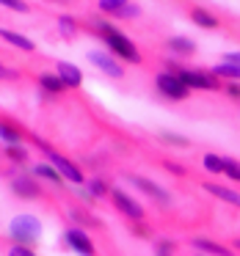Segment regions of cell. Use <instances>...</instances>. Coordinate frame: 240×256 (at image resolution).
I'll return each instance as SVG.
<instances>
[{
	"mask_svg": "<svg viewBox=\"0 0 240 256\" xmlns=\"http://www.w3.org/2000/svg\"><path fill=\"white\" fill-rule=\"evenodd\" d=\"M28 138L34 140V146H36V149H39L42 154H45L47 160H50L53 166H56L58 171H61V176H64V179H69V182H75V184H83V182H86V176H83V168H80L78 162H72L69 157H64L58 149H53V146L47 144V140L36 138V135H28Z\"/></svg>",
	"mask_w": 240,
	"mask_h": 256,
	"instance_id": "obj_1",
	"label": "cell"
},
{
	"mask_svg": "<svg viewBox=\"0 0 240 256\" xmlns=\"http://www.w3.org/2000/svg\"><path fill=\"white\" fill-rule=\"evenodd\" d=\"M9 240L14 245H25V248H36L42 240V223L34 215H17L9 223Z\"/></svg>",
	"mask_w": 240,
	"mask_h": 256,
	"instance_id": "obj_2",
	"label": "cell"
},
{
	"mask_svg": "<svg viewBox=\"0 0 240 256\" xmlns=\"http://www.w3.org/2000/svg\"><path fill=\"white\" fill-rule=\"evenodd\" d=\"M12 176V193L23 201H39L45 198V188L34 174H17V171H6Z\"/></svg>",
	"mask_w": 240,
	"mask_h": 256,
	"instance_id": "obj_3",
	"label": "cell"
},
{
	"mask_svg": "<svg viewBox=\"0 0 240 256\" xmlns=\"http://www.w3.org/2000/svg\"><path fill=\"white\" fill-rule=\"evenodd\" d=\"M155 88L160 91L166 100H174V102H182V100H188V96H190V88L182 83V78H179V74L166 72V69L155 74Z\"/></svg>",
	"mask_w": 240,
	"mask_h": 256,
	"instance_id": "obj_4",
	"label": "cell"
},
{
	"mask_svg": "<svg viewBox=\"0 0 240 256\" xmlns=\"http://www.w3.org/2000/svg\"><path fill=\"white\" fill-rule=\"evenodd\" d=\"M102 42H105L108 50H111L116 58H122V61H127V64H141V52H138V47H135L124 34L113 30V34L102 36Z\"/></svg>",
	"mask_w": 240,
	"mask_h": 256,
	"instance_id": "obj_5",
	"label": "cell"
},
{
	"mask_svg": "<svg viewBox=\"0 0 240 256\" xmlns=\"http://www.w3.org/2000/svg\"><path fill=\"white\" fill-rule=\"evenodd\" d=\"M182 83L188 88H199V91H221L223 83L212 74V69H182L179 72Z\"/></svg>",
	"mask_w": 240,
	"mask_h": 256,
	"instance_id": "obj_6",
	"label": "cell"
},
{
	"mask_svg": "<svg viewBox=\"0 0 240 256\" xmlns=\"http://www.w3.org/2000/svg\"><path fill=\"white\" fill-rule=\"evenodd\" d=\"M108 198H111V204L116 206V210L122 212V215L127 218L130 223H133V220H144V218H146V210H144V206H141L138 201L133 198V196H127V193H124V190L113 188Z\"/></svg>",
	"mask_w": 240,
	"mask_h": 256,
	"instance_id": "obj_7",
	"label": "cell"
},
{
	"mask_svg": "<svg viewBox=\"0 0 240 256\" xmlns=\"http://www.w3.org/2000/svg\"><path fill=\"white\" fill-rule=\"evenodd\" d=\"M124 179H127L130 184H135L141 193H146L152 201H155V204H160V206H168V204H171V196H168V190H163L160 184L152 182V179L138 176V174H124Z\"/></svg>",
	"mask_w": 240,
	"mask_h": 256,
	"instance_id": "obj_8",
	"label": "cell"
},
{
	"mask_svg": "<svg viewBox=\"0 0 240 256\" xmlns=\"http://www.w3.org/2000/svg\"><path fill=\"white\" fill-rule=\"evenodd\" d=\"M64 240H67V245L75 250V254H80V256H97V248H94V242H91V237L86 234V228L69 226L67 234H64Z\"/></svg>",
	"mask_w": 240,
	"mask_h": 256,
	"instance_id": "obj_9",
	"label": "cell"
},
{
	"mask_svg": "<svg viewBox=\"0 0 240 256\" xmlns=\"http://www.w3.org/2000/svg\"><path fill=\"white\" fill-rule=\"evenodd\" d=\"M89 61L94 64L100 72H105L108 78H113V80H122V78H124V66H122V64H119L113 56H105L102 50H91V52H89Z\"/></svg>",
	"mask_w": 240,
	"mask_h": 256,
	"instance_id": "obj_10",
	"label": "cell"
},
{
	"mask_svg": "<svg viewBox=\"0 0 240 256\" xmlns=\"http://www.w3.org/2000/svg\"><path fill=\"white\" fill-rule=\"evenodd\" d=\"M69 215H72V220L78 223L80 228H94V232H102V234H105L102 220H100V218H97L91 210H86V206H72V210H69Z\"/></svg>",
	"mask_w": 240,
	"mask_h": 256,
	"instance_id": "obj_11",
	"label": "cell"
},
{
	"mask_svg": "<svg viewBox=\"0 0 240 256\" xmlns=\"http://www.w3.org/2000/svg\"><path fill=\"white\" fill-rule=\"evenodd\" d=\"M36 83H39V88L45 96H61L64 91H67V83L53 72H42L39 78H36Z\"/></svg>",
	"mask_w": 240,
	"mask_h": 256,
	"instance_id": "obj_12",
	"label": "cell"
},
{
	"mask_svg": "<svg viewBox=\"0 0 240 256\" xmlns=\"http://www.w3.org/2000/svg\"><path fill=\"white\" fill-rule=\"evenodd\" d=\"M56 74L67 83V88H80L83 86V72H80L75 64H67V61H58L56 64Z\"/></svg>",
	"mask_w": 240,
	"mask_h": 256,
	"instance_id": "obj_13",
	"label": "cell"
},
{
	"mask_svg": "<svg viewBox=\"0 0 240 256\" xmlns=\"http://www.w3.org/2000/svg\"><path fill=\"white\" fill-rule=\"evenodd\" d=\"M190 245L199 248L201 254H210V256H234L229 245L215 242V240H207V237H190Z\"/></svg>",
	"mask_w": 240,
	"mask_h": 256,
	"instance_id": "obj_14",
	"label": "cell"
},
{
	"mask_svg": "<svg viewBox=\"0 0 240 256\" xmlns=\"http://www.w3.org/2000/svg\"><path fill=\"white\" fill-rule=\"evenodd\" d=\"M201 188H204L210 196H215V198H221V201H226V204H232V206L240 210V193L237 190L223 188V184H218V182H201Z\"/></svg>",
	"mask_w": 240,
	"mask_h": 256,
	"instance_id": "obj_15",
	"label": "cell"
},
{
	"mask_svg": "<svg viewBox=\"0 0 240 256\" xmlns=\"http://www.w3.org/2000/svg\"><path fill=\"white\" fill-rule=\"evenodd\" d=\"M188 17L193 20V25H199V28H204V30H215V28H221V20H218L212 12L201 8V6H193V8L188 12Z\"/></svg>",
	"mask_w": 240,
	"mask_h": 256,
	"instance_id": "obj_16",
	"label": "cell"
},
{
	"mask_svg": "<svg viewBox=\"0 0 240 256\" xmlns=\"http://www.w3.org/2000/svg\"><path fill=\"white\" fill-rule=\"evenodd\" d=\"M166 50H171V56H177V58L196 56V44L190 39H185V36H171V39H166Z\"/></svg>",
	"mask_w": 240,
	"mask_h": 256,
	"instance_id": "obj_17",
	"label": "cell"
},
{
	"mask_svg": "<svg viewBox=\"0 0 240 256\" xmlns=\"http://www.w3.org/2000/svg\"><path fill=\"white\" fill-rule=\"evenodd\" d=\"M34 176L36 179H45V182L56 184V188H64V176L53 162H36L34 166Z\"/></svg>",
	"mask_w": 240,
	"mask_h": 256,
	"instance_id": "obj_18",
	"label": "cell"
},
{
	"mask_svg": "<svg viewBox=\"0 0 240 256\" xmlns=\"http://www.w3.org/2000/svg\"><path fill=\"white\" fill-rule=\"evenodd\" d=\"M0 39L9 42L12 47H17V50H23V52H34L36 50V44L28 39V36L17 34V30H12V28H0Z\"/></svg>",
	"mask_w": 240,
	"mask_h": 256,
	"instance_id": "obj_19",
	"label": "cell"
},
{
	"mask_svg": "<svg viewBox=\"0 0 240 256\" xmlns=\"http://www.w3.org/2000/svg\"><path fill=\"white\" fill-rule=\"evenodd\" d=\"M23 130L17 127V122H3L0 118V138L6 140V146L9 144H23Z\"/></svg>",
	"mask_w": 240,
	"mask_h": 256,
	"instance_id": "obj_20",
	"label": "cell"
},
{
	"mask_svg": "<svg viewBox=\"0 0 240 256\" xmlns=\"http://www.w3.org/2000/svg\"><path fill=\"white\" fill-rule=\"evenodd\" d=\"M58 30H61L64 39H75L78 30H80V22L72 17V14H61V17H58Z\"/></svg>",
	"mask_w": 240,
	"mask_h": 256,
	"instance_id": "obj_21",
	"label": "cell"
},
{
	"mask_svg": "<svg viewBox=\"0 0 240 256\" xmlns=\"http://www.w3.org/2000/svg\"><path fill=\"white\" fill-rule=\"evenodd\" d=\"M212 74H215L218 80H226V83H240V66H232V64H218V66H212Z\"/></svg>",
	"mask_w": 240,
	"mask_h": 256,
	"instance_id": "obj_22",
	"label": "cell"
},
{
	"mask_svg": "<svg viewBox=\"0 0 240 256\" xmlns=\"http://www.w3.org/2000/svg\"><path fill=\"white\" fill-rule=\"evenodd\" d=\"M6 157L14 166H28V149L23 144H9L6 146Z\"/></svg>",
	"mask_w": 240,
	"mask_h": 256,
	"instance_id": "obj_23",
	"label": "cell"
},
{
	"mask_svg": "<svg viewBox=\"0 0 240 256\" xmlns=\"http://www.w3.org/2000/svg\"><path fill=\"white\" fill-rule=\"evenodd\" d=\"M111 190H113V188H111V184H108L102 176H94V179L89 182V193L94 196V198H105V196H111Z\"/></svg>",
	"mask_w": 240,
	"mask_h": 256,
	"instance_id": "obj_24",
	"label": "cell"
},
{
	"mask_svg": "<svg viewBox=\"0 0 240 256\" xmlns=\"http://www.w3.org/2000/svg\"><path fill=\"white\" fill-rule=\"evenodd\" d=\"M127 3H130V0H100V3H97V8H100L102 14H108V17H116V14L122 12Z\"/></svg>",
	"mask_w": 240,
	"mask_h": 256,
	"instance_id": "obj_25",
	"label": "cell"
},
{
	"mask_svg": "<svg viewBox=\"0 0 240 256\" xmlns=\"http://www.w3.org/2000/svg\"><path fill=\"white\" fill-rule=\"evenodd\" d=\"M157 138H160L166 146H177V149H188L190 146V140L185 138V135H179V132H160Z\"/></svg>",
	"mask_w": 240,
	"mask_h": 256,
	"instance_id": "obj_26",
	"label": "cell"
},
{
	"mask_svg": "<svg viewBox=\"0 0 240 256\" xmlns=\"http://www.w3.org/2000/svg\"><path fill=\"white\" fill-rule=\"evenodd\" d=\"M201 166H204V171H210V174H223V157L207 152L204 160H201Z\"/></svg>",
	"mask_w": 240,
	"mask_h": 256,
	"instance_id": "obj_27",
	"label": "cell"
},
{
	"mask_svg": "<svg viewBox=\"0 0 240 256\" xmlns=\"http://www.w3.org/2000/svg\"><path fill=\"white\" fill-rule=\"evenodd\" d=\"M155 256H177V242L168 237L155 240Z\"/></svg>",
	"mask_w": 240,
	"mask_h": 256,
	"instance_id": "obj_28",
	"label": "cell"
},
{
	"mask_svg": "<svg viewBox=\"0 0 240 256\" xmlns=\"http://www.w3.org/2000/svg\"><path fill=\"white\" fill-rule=\"evenodd\" d=\"M223 176H229L232 182H240V160L223 157Z\"/></svg>",
	"mask_w": 240,
	"mask_h": 256,
	"instance_id": "obj_29",
	"label": "cell"
},
{
	"mask_svg": "<svg viewBox=\"0 0 240 256\" xmlns=\"http://www.w3.org/2000/svg\"><path fill=\"white\" fill-rule=\"evenodd\" d=\"M133 234H135V237H144V240H152V237H155V228L146 226L144 220H133Z\"/></svg>",
	"mask_w": 240,
	"mask_h": 256,
	"instance_id": "obj_30",
	"label": "cell"
},
{
	"mask_svg": "<svg viewBox=\"0 0 240 256\" xmlns=\"http://www.w3.org/2000/svg\"><path fill=\"white\" fill-rule=\"evenodd\" d=\"M160 166L166 168L168 174H174V176H188V168H185L182 162H174V160H160Z\"/></svg>",
	"mask_w": 240,
	"mask_h": 256,
	"instance_id": "obj_31",
	"label": "cell"
},
{
	"mask_svg": "<svg viewBox=\"0 0 240 256\" xmlns=\"http://www.w3.org/2000/svg\"><path fill=\"white\" fill-rule=\"evenodd\" d=\"M0 6L12 8V12H20V14H28L31 12V3H25V0H0Z\"/></svg>",
	"mask_w": 240,
	"mask_h": 256,
	"instance_id": "obj_32",
	"label": "cell"
},
{
	"mask_svg": "<svg viewBox=\"0 0 240 256\" xmlns=\"http://www.w3.org/2000/svg\"><path fill=\"white\" fill-rule=\"evenodd\" d=\"M138 14H141V6H135V3H127V6H124L122 12L116 14V17H119V20H135Z\"/></svg>",
	"mask_w": 240,
	"mask_h": 256,
	"instance_id": "obj_33",
	"label": "cell"
},
{
	"mask_svg": "<svg viewBox=\"0 0 240 256\" xmlns=\"http://www.w3.org/2000/svg\"><path fill=\"white\" fill-rule=\"evenodd\" d=\"M9 256H39L34 248H25V245H12L9 248Z\"/></svg>",
	"mask_w": 240,
	"mask_h": 256,
	"instance_id": "obj_34",
	"label": "cell"
},
{
	"mask_svg": "<svg viewBox=\"0 0 240 256\" xmlns=\"http://www.w3.org/2000/svg\"><path fill=\"white\" fill-rule=\"evenodd\" d=\"M223 91H226L234 102H240V83H226V86H223Z\"/></svg>",
	"mask_w": 240,
	"mask_h": 256,
	"instance_id": "obj_35",
	"label": "cell"
},
{
	"mask_svg": "<svg viewBox=\"0 0 240 256\" xmlns=\"http://www.w3.org/2000/svg\"><path fill=\"white\" fill-rule=\"evenodd\" d=\"M20 74L14 72V69H6L3 64H0V83H6V80H17Z\"/></svg>",
	"mask_w": 240,
	"mask_h": 256,
	"instance_id": "obj_36",
	"label": "cell"
},
{
	"mask_svg": "<svg viewBox=\"0 0 240 256\" xmlns=\"http://www.w3.org/2000/svg\"><path fill=\"white\" fill-rule=\"evenodd\" d=\"M223 64H232V66H240V52H226V56H223Z\"/></svg>",
	"mask_w": 240,
	"mask_h": 256,
	"instance_id": "obj_37",
	"label": "cell"
},
{
	"mask_svg": "<svg viewBox=\"0 0 240 256\" xmlns=\"http://www.w3.org/2000/svg\"><path fill=\"white\" fill-rule=\"evenodd\" d=\"M232 248H234V250H240V237H234V240H232Z\"/></svg>",
	"mask_w": 240,
	"mask_h": 256,
	"instance_id": "obj_38",
	"label": "cell"
},
{
	"mask_svg": "<svg viewBox=\"0 0 240 256\" xmlns=\"http://www.w3.org/2000/svg\"><path fill=\"white\" fill-rule=\"evenodd\" d=\"M199 256H204V254H199Z\"/></svg>",
	"mask_w": 240,
	"mask_h": 256,
	"instance_id": "obj_39",
	"label": "cell"
}]
</instances>
